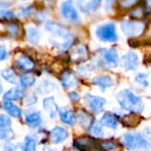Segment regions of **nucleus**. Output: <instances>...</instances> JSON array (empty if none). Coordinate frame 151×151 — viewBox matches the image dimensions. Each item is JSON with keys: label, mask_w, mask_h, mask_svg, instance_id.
I'll return each mask as SVG.
<instances>
[{"label": "nucleus", "mask_w": 151, "mask_h": 151, "mask_svg": "<svg viewBox=\"0 0 151 151\" xmlns=\"http://www.w3.org/2000/svg\"><path fill=\"white\" fill-rule=\"evenodd\" d=\"M147 3H148V5H149V6L151 8V0H148V2H147Z\"/></svg>", "instance_id": "nucleus-47"}, {"label": "nucleus", "mask_w": 151, "mask_h": 151, "mask_svg": "<svg viewBox=\"0 0 151 151\" xmlns=\"http://www.w3.org/2000/svg\"><path fill=\"white\" fill-rule=\"evenodd\" d=\"M68 131L61 127H54L50 133V139L52 144H59L66 140L68 137Z\"/></svg>", "instance_id": "nucleus-10"}, {"label": "nucleus", "mask_w": 151, "mask_h": 151, "mask_svg": "<svg viewBox=\"0 0 151 151\" xmlns=\"http://www.w3.org/2000/svg\"><path fill=\"white\" fill-rule=\"evenodd\" d=\"M113 3H114V0H107L105 4V10L110 11L111 9V6L113 5Z\"/></svg>", "instance_id": "nucleus-44"}, {"label": "nucleus", "mask_w": 151, "mask_h": 151, "mask_svg": "<svg viewBox=\"0 0 151 151\" xmlns=\"http://www.w3.org/2000/svg\"><path fill=\"white\" fill-rule=\"evenodd\" d=\"M69 97H70V99H71L72 101H73V102H76V101H78V100L80 99L79 95H78L77 93H75V92H71V93L69 94Z\"/></svg>", "instance_id": "nucleus-43"}, {"label": "nucleus", "mask_w": 151, "mask_h": 151, "mask_svg": "<svg viewBox=\"0 0 151 151\" xmlns=\"http://www.w3.org/2000/svg\"><path fill=\"white\" fill-rule=\"evenodd\" d=\"M101 124L106 127L116 129L118 127V120L116 117L111 113H105L101 119Z\"/></svg>", "instance_id": "nucleus-20"}, {"label": "nucleus", "mask_w": 151, "mask_h": 151, "mask_svg": "<svg viewBox=\"0 0 151 151\" xmlns=\"http://www.w3.org/2000/svg\"><path fill=\"white\" fill-rule=\"evenodd\" d=\"M61 14L65 19L73 21V22L79 21V19H80L78 12L75 9V7L73 5V2L72 0H66L62 3Z\"/></svg>", "instance_id": "nucleus-6"}, {"label": "nucleus", "mask_w": 151, "mask_h": 151, "mask_svg": "<svg viewBox=\"0 0 151 151\" xmlns=\"http://www.w3.org/2000/svg\"><path fill=\"white\" fill-rule=\"evenodd\" d=\"M33 12V7H26V8H23L21 9V11H19V15H21L22 17H27L29 16Z\"/></svg>", "instance_id": "nucleus-37"}, {"label": "nucleus", "mask_w": 151, "mask_h": 151, "mask_svg": "<svg viewBox=\"0 0 151 151\" xmlns=\"http://www.w3.org/2000/svg\"><path fill=\"white\" fill-rule=\"evenodd\" d=\"M23 1H25V0H23Z\"/></svg>", "instance_id": "nucleus-48"}, {"label": "nucleus", "mask_w": 151, "mask_h": 151, "mask_svg": "<svg viewBox=\"0 0 151 151\" xmlns=\"http://www.w3.org/2000/svg\"><path fill=\"white\" fill-rule=\"evenodd\" d=\"M35 82V77L33 74L26 73L19 78V83L22 88H29Z\"/></svg>", "instance_id": "nucleus-26"}, {"label": "nucleus", "mask_w": 151, "mask_h": 151, "mask_svg": "<svg viewBox=\"0 0 151 151\" xmlns=\"http://www.w3.org/2000/svg\"><path fill=\"white\" fill-rule=\"evenodd\" d=\"M12 125V120L11 119L4 114H0V127H11Z\"/></svg>", "instance_id": "nucleus-31"}, {"label": "nucleus", "mask_w": 151, "mask_h": 151, "mask_svg": "<svg viewBox=\"0 0 151 151\" xmlns=\"http://www.w3.org/2000/svg\"><path fill=\"white\" fill-rule=\"evenodd\" d=\"M96 35L101 41L104 42H113L118 40L116 27L113 23H108L100 26L96 30Z\"/></svg>", "instance_id": "nucleus-5"}, {"label": "nucleus", "mask_w": 151, "mask_h": 151, "mask_svg": "<svg viewBox=\"0 0 151 151\" xmlns=\"http://www.w3.org/2000/svg\"><path fill=\"white\" fill-rule=\"evenodd\" d=\"M102 0H89L85 2L84 0H78V5L83 12H94L101 5Z\"/></svg>", "instance_id": "nucleus-17"}, {"label": "nucleus", "mask_w": 151, "mask_h": 151, "mask_svg": "<svg viewBox=\"0 0 151 151\" xmlns=\"http://www.w3.org/2000/svg\"><path fill=\"white\" fill-rule=\"evenodd\" d=\"M137 0H118L119 4L121 8H129L135 4Z\"/></svg>", "instance_id": "nucleus-32"}, {"label": "nucleus", "mask_w": 151, "mask_h": 151, "mask_svg": "<svg viewBox=\"0 0 151 151\" xmlns=\"http://www.w3.org/2000/svg\"><path fill=\"white\" fill-rule=\"evenodd\" d=\"M135 80H136L137 82L142 84L143 86H148V85H149V83H148V81H147V74L140 73L139 75L136 76Z\"/></svg>", "instance_id": "nucleus-35"}, {"label": "nucleus", "mask_w": 151, "mask_h": 151, "mask_svg": "<svg viewBox=\"0 0 151 151\" xmlns=\"http://www.w3.org/2000/svg\"><path fill=\"white\" fill-rule=\"evenodd\" d=\"M2 93H3V86H2V84L0 83V96H1Z\"/></svg>", "instance_id": "nucleus-46"}, {"label": "nucleus", "mask_w": 151, "mask_h": 151, "mask_svg": "<svg viewBox=\"0 0 151 151\" xmlns=\"http://www.w3.org/2000/svg\"><path fill=\"white\" fill-rule=\"evenodd\" d=\"M56 85L49 81L42 82L37 88H36V92L40 95H47L49 93H51L56 89Z\"/></svg>", "instance_id": "nucleus-21"}, {"label": "nucleus", "mask_w": 151, "mask_h": 151, "mask_svg": "<svg viewBox=\"0 0 151 151\" xmlns=\"http://www.w3.org/2000/svg\"><path fill=\"white\" fill-rule=\"evenodd\" d=\"M59 116L62 122L68 126H73L76 123V116L70 109H62L59 112Z\"/></svg>", "instance_id": "nucleus-16"}, {"label": "nucleus", "mask_w": 151, "mask_h": 151, "mask_svg": "<svg viewBox=\"0 0 151 151\" xmlns=\"http://www.w3.org/2000/svg\"><path fill=\"white\" fill-rule=\"evenodd\" d=\"M24 96H25L24 89L21 88L16 87V88H12L9 89L7 92H5L3 98L4 101H11L12 102V101L21 99Z\"/></svg>", "instance_id": "nucleus-13"}, {"label": "nucleus", "mask_w": 151, "mask_h": 151, "mask_svg": "<svg viewBox=\"0 0 151 151\" xmlns=\"http://www.w3.org/2000/svg\"><path fill=\"white\" fill-rule=\"evenodd\" d=\"M6 57H7V50L5 47L3 45H0V61L5 59Z\"/></svg>", "instance_id": "nucleus-40"}, {"label": "nucleus", "mask_w": 151, "mask_h": 151, "mask_svg": "<svg viewBox=\"0 0 151 151\" xmlns=\"http://www.w3.org/2000/svg\"><path fill=\"white\" fill-rule=\"evenodd\" d=\"M11 5V4L9 3H5V2H0V11L3 9H6L7 7H9Z\"/></svg>", "instance_id": "nucleus-45"}, {"label": "nucleus", "mask_w": 151, "mask_h": 151, "mask_svg": "<svg viewBox=\"0 0 151 151\" xmlns=\"http://www.w3.org/2000/svg\"><path fill=\"white\" fill-rule=\"evenodd\" d=\"M86 52H87V50H86V49L84 47H80L79 49H77L75 50V52L73 54V57H75V58L80 59L81 58H82L83 56L86 55Z\"/></svg>", "instance_id": "nucleus-36"}, {"label": "nucleus", "mask_w": 151, "mask_h": 151, "mask_svg": "<svg viewBox=\"0 0 151 151\" xmlns=\"http://www.w3.org/2000/svg\"><path fill=\"white\" fill-rule=\"evenodd\" d=\"M0 16L5 19H12L14 17V13L10 11V10H6V9H3L0 11Z\"/></svg>", "instance_id": "nucleus-33"}, {"label": "nucleus", "mask_w": 151, "mask_h": 151, "mask_svg": "<svg viewBox=\"0 0 151 151\" xmlns=\"http://www.w3.org/2000/svg\"><path fill=\"white\" fill-rule=\"evenodd\" d=\"M61 83L62 86L65 88H72L77 85V79L76 77L69 71H65L62 73L61 77Z\"/></svg>", "instance_id": "nucleus-15"}, {"label": "nucleus", "mask_w": 151, "mask_h": 151, "mask_svg": "<svg viewBox=\"0 0 151 151\" xmlns=\"http://www.w3.org/2000/svg\"><path fill=\"white\" fill-rule=\"evenodd\" d=\"M25 120L27 126L31 127H37L41 125L42 119H41V113L38 111L35 110H29L26 112Z\"/></svg>", "instance_id": "nucleus-12"}, {"label": "nucleus", "mask_w": 151, "mask_h": 151, "mask_svg": "<svg viewBox=\"0 0 151 151\" xmlns=\"http://www.w3.org/2000/svg\"><path fill=\"white\" fill-rule=\"evenodd\" d=\"M27 39L32 44H37L40 41V31L35 27H29L27 29Z\"/></svg>", "instance_id": "nucleus-22"}, {"label": "nucleus", "mask_w": 151, "mask_h": 151, "mask_svg": "<svg viewBox=\"0 0 151 151\" xmlns=\"http://www.w3.org/2000/svg\"><path fill=\"white\" fill-rule=\"evenodd\" d=\"M1 76L9 83L16 84L18 82V78L16 73L11 68H4L1 71Z\"/></svg>", "instance_id": "nucleus-23"}, {"label": "nucleus", "mask_w": 151, "mask_h": 151, "mask_svg": "<svg viewBox=\"0 0 151 151\" xmlns=\"http://www.w3.org/2000/svg\"><path fill=\"white\" fill-rule=\"evenodd\" d=\"M36 101H37V97H36V96L35 95V94H32V93H29L27 96V98H26V104L27 105H28V106H30V105H33V104H35V103H36Z\"/></svg>", "instance_id": "nucleus-34"}, {"label": "nucleus", "mask_w": 151, "mask_h": 151, "mask_svg": "<svg viewBox=\"0 0 151 151\" xmlns=\"http://www.w3.org/2000/svg\"><path fill=\"white\" fill-rule=\"evenodd\" d=\"M123 33L129 37H137L141 35L145 28V24L137 20H124L120 24Z\"/></svg>", "instance_id": "nucleus-4"}, {"label": "nucleus", "mask_w": 151, "mask_h": 151, "mask_svg": "<svg viewBox=\"0 0 151 151\" xmlns=\"http://www.w3.org/2000/svg\"><path fill=\"white\" fill-rule=\"evenodd\" d=\"M131 15L133 17H135V18H141L142 15V11L141 9H135L132 12Z\"/></svg>", "instance_id": "nucleus-42"}, {"label": "nucleus", "mask_w": 151, "mask_h": 151, "mask_svg": "<svg viewBox=\"0 0 151 151\" xmlns=\"http://www.w3.org/2000/svg\"><path fill=\"white\" fill-rule=\"evenodd\" d=\"M119 55L117 50L113 48L103 49L99 52V64L106 67H116L119 65Z\"/></svg>", "instance_id": "nucleus-3"}, {"label": "nucleus", "mask_w": 151, "mask_h": 151, "mask_svg": "<svg viewBox=\"0 0 151 151\" xmlns=\"http://www.w3.org/2000/svg\"><path fill=\"white\" fill-rule=\"evenodd\" d=\"M3 109L12 117L13 118H20L21 117V110L11 101H5L3 104Z\"/></svg>", "instance_id": "nucleus-18"}, {"label": "nucleus", "mask_w": 151, "mask_h": 151, "mask_svg": "<svg viewBox=\"0 0 151 151\" xmlns=\"http://www.w3.org/2000/svg\"><path fill=\"white\" fill-rule=\"evenodd\" d=\"M36 149V142L31 136H27L23 144V150L26 151H34Z\"/></svg>", "instance_id": "nucleus-28"}, {"label": "nucleus", "mask_w": 151, "mask_h": 151, "mask_svg": "<svg viewBox=\"0 0 151 151\" xmlns=\"http://www.w3.org/2000/svg\"><path fill=\"white\" fill-rule=\"evenodd\" d=\"M15 63L19 68L25 71H31L35 68V63L33 62V60L25 55H19L16 58Z\"/></svg>", "instance_id": "nucleus-14"}, {"label": "nucleus", "mask_w": 151, "mask_h": 151, "mask_svg": "<svg viewBox=\"0 0 151 151\" xmlns=\"http://www.w3.org/2000/svg\"><path fill=\"white\" fill-rule=\"evenodd\" d=\"M142 136L150 142H151V129L150 128H146V129H144L143 130V132H142Z\"/></svg>", "instance_id": "nucleus-39"}, {"label": "nucleus", "mask_w": 151, "mask_h": 151, "mask_svg": "<svg viewBox=\"0 0 151 151\" xmlns=\"http://www.w3.org/2000/svg\"><path fill=\"white\" fill-rule=\"evenodd\" d=\"M45 29L49 33L53 35L55 37L63 38V37H65V35H67L69 34V32H68V30L66 29L65 27H64L60 23H58V22H55V21H48L45 24Z\"/></svg>", "instance_id": "nucleus-8"}, {"label": "nucleus", "mask_w": 151, "mask_h": 151, "mask_svg": "<svg viewBox=\"0 0 151 151\" xmlns=\"http://www.w3.org/2000/svg\"><path fill=\"white\" fill-rule=\"evenodd\" d=\"M101 148L104 149V150H113L116 148V144L111 142H104V143H102L101 144Z\"/></svg>", "instance_id": "nucleus-38"}, {"label": "nucleus", "mask_w": 151, "mask_h": 151, "mask_svg": "<svg viewBox=\"0 0 151 151\" xmlns=\"http://www.w3.org/2000/svg\"><path fill=\"white\" fill-rule=\"evenodd\" d=\"M122 66L127 71H134L139 65V58L136 53L130 51L126 54L121 59Z\"/></svg>", "instance_id": "nucleus-9"}, {"label": "nucleus", "mask_w": 151, "mask_h": 151, "mask_svg": "<svg viewBox=\"0 0 151 151\" xmlns=\"http://www.w3.org/2000/svg\"><path fill=\"white\" fill-rule=\"evenodd\" d=\"M14 133L10 127H1L0 128V140L2 141H10L13 138Z\"/></svg>", "instance_id": "nucleus-27"}, {"label": "nucleus", "mask_w": 151, "mask_h": 151, "mask_svg": "<svg viewBox=\"0 0 151 151\" xmlns=\"http://www.w3.org/2000/svg\"><path fill=\"white\" fill-rule=\"evenodd\" d=\"M94 142L88 138H82V139H78L74 142V146L78 150H90L92 149Z\"/></svg>", "instance_id": "nucleus-25"}, {"label": "nucleus", "mask_w": 151, "mask_h": 151, "mask_svg": "<svg viewBox=\"0 0 151 151\" xmlns=\"http://www.w3.org/2000/svg\"><path fill=\"white\" fill-rule=\"evenodd\" d=\"M84 100L95 114L100 113L103 111L104 104H106L105 99L96 96H92L90 94H86L84 96Z\"/></svg>", "instance_id": "nucleus-7"}, {"label": "nucleus", "mask_w": 151, "mask_h": 151, "mask_svg": "<svg viewBox=\"0 0 151 151\" xmlns=\"http://www.w3.org/2000/svg\"><path fill=\"white\" fill-rule=\"evenodd\" d=\"M117 100L120 107L127 111L141 113L144 110V104L140 96H135L130 90L124 89L117 96Z\"/></svg>", "instance_id": "nucleus-1"}, {"label": "nucleus", "mask_w": 151, "mask_h": 151, "mask_svg": "<svg viewBox=\"0 0 151 151\" xmlns=\"http://www.w3.org/2000/svg\"><path fill=\"white\" fill-rule=\"evenodd\" d=\"M124 144L131 150H148L150 142L140 134H127L123 138Z\"/></svg>", "instance_id": "nucleus-2"}, {"label": "nucleus", "mask_w": 151, "mask_h": 151, "mask_svg": "<svg viewBox=\"0 0 151 151\" xmlns=\"http://www.w3.org/2000/svg\"><path fill=\"white\" fill-rule=\"evenodd\" d=\"M42 105H43V109L49 114V116L51 119H55L56 116L58 115L59 110H58V104L55 102L54 97L53 96H50V97L45 98L43 100V102H42Z\"/></svg>", "instance_id": "nucleus-11"}, {"label": "nucleus", "mask_w": 151, "mask_h": 151, "mask_svg": "<svg viewBox=\"0 0 151 151\" xmlns=\"http://www.w3.org/2000/svg\"><path fill=\"white\" fill-rule=\"evenodd\" d=\"M92 123V119L88 114L84 111L80 112V124L82 127H89L90 124Z\"/></svg>", "instance_id": "nucleus-30"}, {"label": "nucleus", "mask_w": 151, "mask_h": 151, "mask_svg": "<svg viewBox=\"0 0 151 151\" xmlns=\"http://www.w3.org/2000/svg\"><path fill=\"white\" fill-rule=\"evenodd\" d=\"M89 133L92 136L101 138L104 136V131L102 128V124L97 121H92L89 126Z\"/></svg>", "instance_id": "nucleus-24"}, {"label": "nucleus", "mask_w": 151, "mask_h": 151, "mask_svg": "<svg viewBox=\"0 0 151 151\" xmlns=\"http://www.w3.org/2000/svg\"><path fill=\"white\" fill-rule=\"evenodd\" d=\"M92 83L100 87L101 89L104 90L105 88L113 85V81L109 76H97L92 80Z\"/></svg>", "instance_id": "nucleus-19"}, {"label": "nucleus", "mask_w": 151, "mask_h": 151, "mask_svg": "<svg viewBox=\"0 0 151 151\" xmlns=\"http://www.w3.org/2000/svg\"><path fill=\"white\" fill-rule=\"evenodd\" d=\"M122 121L127 127H135L139 124V119L135 115H126Z\"/></svg>", "instance_id": "nucleus-29"}, {"label": "nucleus", "mask_w": 151, "mask_h": 151, "mask_svg": "<svg viewBox=\"0 0 151 151\" xmlns=\"http://www.w3.org/2000/svg\"><path fill=\"white\" fill-rule=\"evenodd\" d=\"M8 31L12 35H16L18 34V31H19V28L17 26L15 25H11L9 27H8Z\"/></svg>", "instance_id": "nucleus-41"}]
</instances>
